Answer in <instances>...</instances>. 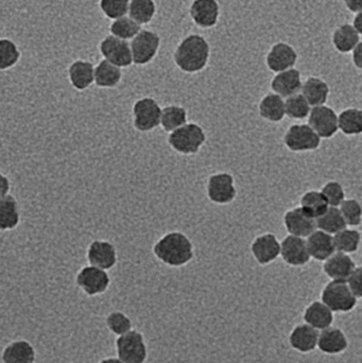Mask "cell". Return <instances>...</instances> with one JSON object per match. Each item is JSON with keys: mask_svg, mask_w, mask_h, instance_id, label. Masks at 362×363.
Segmentation results:
<instances>
[{"mask_svg": "<svg viewBox=\"0 0 362 363\" xmlns=\"http://www.w3.org/2000/svg\"><path fill=\"white\" fill-rule=\"evenodd\" d=\"M210 47L208 40L200 34L185 36L174 52L176 67L185 74H197L208 66Z\"/></svg>", "mask_w": 362, "mask_h": 363, "instance_id": "cell-1", "label": "cell"}, {"mask_svg": "<svg viewBox=\"0 0 362 363\" xmlns=\"http://www.w3.org/2000/svg\"><path fill=\"white\" fill-rule=\"evenodd\" d=\"M153 254L163 264L179 268L193 260V245L183 233L169 232L153 245Z\"/></svg>", "mask_w": 362, "mask_h": 363, "instance_id": "cell-2", "label": "cell"}, {"mask_svg": "<svg viewBox=\"0 0 362 363\" xmlns=\"http://www.w3.org/2000/svg\"><path fill=\"white\" fill-rule=\"evenodd\" d=\"M206 142V134L199 125L195 123H185L174 130L168 138V144L180 155H197Z\"/></svg>", "mask_w": 362, "mask_h": 363, "instance_id": "cell-3", "label": "cell"}, {"mask_svg": "<svg viewBox=\"0 0 362 363\" xmlns=\"http://www.w3.org/2000/svg\"><path fill=\"white\" fill-rule=\"evenodd\" d=\"M321 302L334 313H348L356 308L358 300L349 289L346 281H331L323 288Z\"/></svg>", "mask_w": 362, "mask_h": 363, "instance_id": "cell-4", "label": "cell"}, {"mask_svg": "<svg viewBox=\"0 0 362 363\" xmlns=\"http://www.w3.org/2000/svg\"><path fill=\"white\" fill-rule=\"evenodd\" d=\"M117 358L123 363H146L148 347L144 335L132 330L116 339Z\"/></svg>", "mask_w": 362, "mask_h": 363, "instance_id": "cell-5", "label": "cell"}, {"mask_svg": "<svg viewBox=\"0 0 362 363\" xmlns=\"http://www.w3.org/2000/svg\"><path fill=\"white\" fill-rule=\"evenodd\" d=\"M161 47V38L157 32L140 30L137 35L132 38V61L135 65H147L157 57Z\"/></svg>", "mask_w": 362, "mask_h": 363, "instance_id": "cell-6", "label": "cell"}, {"mask_svg": "<svg viewBox=\"0 0 362 363\" xmlns=\"http://www.w3.org/2000/svg\"><path fill=\"white\" fill-rule=\"evenodd\" d=\"M133 125L137 131L150 132L159 127L162 108L157 100L151 97L138 99L134 104Z\"/></svg>", "mask_w": 362, "mask_h": 363, "instance_id": "cell-7", "label": "cell"}, {"mask_svg": "<svg viewBox=\"0 0 362 363\" xmlns=\"http://www.w3.org/2000/svg\"><path fill=\"white\" fill-rule=\"evenodd\" d=\"M284 144L293 152H307L320 147L321 138L308 125H293L285 134Z\"/></svg>", "mask_w": 362, "mask_h": 363, "instance_id": "cell-8", "label": "cell"}, {"mask_svg": "<svg viewBox=\"0 0 362 363\" xmlns=\"http://www.w3.org/2000/svg\"><path fill=\"white\" fill-rule=\"evenodd\" d=\"M206 194L215 204L225 205L233 202L237 196L234 177L227 172L212 174L206 184Z\"/></svg>", "mask_w": 362, "mask_h": 363, "instance_id": "cell-9", "label": "cell"}, {"mask_svg": "<svg viewBox=\"0 0 362 363\" xmlns=\"http://www.w3.org/2000/svg\"><path fill=\"white\" fill-rule=\"evenodd\" d=\"M76 284L86 296L103 294L110 287V275L106 271L94 266L83 267L76 277Z\"/></svg>", "mask_w": 362, "mask_h": 363, "instance_id": "cell-10", "label": "cell"}, {"mask_svg": "<svg viewBox=\"0 0 362 363\" xmlns=\"http://www.w3.org/2000/svg\"><path fill=\"white\" fill-rule=\"evenodd\" d=\"M307 125L320 138H332L339 131L338 115L325 104L310 108Z\"/></svg>", "mask_w": 362, "mask_h": 363, "instance_id": "cell-11", "label": "cell"}, {"mask_svg": "<svg viewBox=\"0 0 362 363\" xmlns=\"http://www.w3.org/2000/svg\"><path fill=\"white\" fill-rule=\"evenodd\" d=\"M100 52L106 61L117 67H129L133 64L129 43L116 36H106L100 44Z\"/></svg>", "mask_w": 362, "mask_h": 363, "instance_id": "cell-12", "label": "cell"}, {"mask_svg": "<svg viewBox=\"0 0 362 363\" xmlns=\"http://www.w3.org/2000/svg\"><path fill=\"white\" fill-rule=\"evenodd\" d=\"M299 55L297 50L288 43L278 42L272 45L266 55V65L272 72H284L293 68L297 64Z\"/></svg>", "mask_w": 362, "mask_h": 363, "instance_id": "cell-13", "label": "cell"}, {"mask_svg": "<svg viewBox=\"0 0 362 363\" xmlns=\"http://www.w3.org/2000/svg\"><path fill=\"white\" fill-rule=\"evenodd\" d=\"M193 23L202 29H210L218 23L220 6L217 0H193L189 6Z\"/></svg>", "mask_w": 362, "mask_h": 363, "instance_id": "cell-14", "label": "cell"}, {"mask_svg": "<svg viewBox=\"0 0 362 363\" xmlns=\"http://www.w3.org/2000/svg\"><path fill=\"white\" fill-rule=\"evenodd\" d=\"M280 256H282L284 262L291 267H303L310 260L306 240L300 237H285L281 242Z\"/></svg>", "mask_w": 362, "mask_h": 363, "instance_id": "cell-15", "label": "cell"}, {"mask_svg": "<svg viewBox=\"0 0 362 363\" xmlns=\"http://www.w3.org/2000/svg\"><path fill=\"white\" fill-rule=\"evenodd\" d=\"M87 260L89 266L97 267L108 271L117 264L116 247L108 240H95L87 249Z\"/></svg>", "mask_w": 362, "mask_h": 363, "instance_id": "cell-16", "label": "cell"}, {"mask_svg": "<svg viewBox=\"0 0 362 363\" xmlns=\"http://www.w3.org/2000/svg\"><path fill=\"white\" fill-rule=\"evenodd\" d=\"M349 347V339L346 333L339 328H325L319 332L317 349L325 355H340Z\"/></svg>", "mask_w": 362, "mask_h": 363, "instance_id": "cell-17", "label": "cell"}, {"mask_svg": "<svg viewBox=\"0 0 362 363\" xmlns=\"http://www.w3.org/2000/svg\"><path fill=\"white\" fill-rule=\"evenodd\" d=\"M284 225L289 235L300 238H307L317 230L316 219L310 217L301 207H295L285 213Z\"/></svg>", "mask_w": 362, "mask_h": 363, "instance_id": "cell-18", "label": "cell"}, {"mask_svg": "<svg viewBox=\"0 0 362 363\" xmlns=\"http://www.w3.org/2000/svg\"><path fill=\"white\" fill-rule=\"evenodd\" d=\"M253 257L261 266L271 264L280 256L281 243L271 233L256 237L251 245Z\"/></svg>", "mask_w": 362, "mask_h": 363, "instance_id": "cell-19", "label": "cell"}, {"mask_svg": "<svg viewBox=\"0 0 362 363\" xmlns=\"http://www.w3.org/2000/svg\"><path fill=\"white\" fill-rule=\"evenodd\" d=\"M319 330L306 323L295 326L289 335V345L298 353L310 354L316 351Z\"/></svg>", "mask_w": 362, "mask_h": 363, "instance_id": "cell-20", "label": "cell"}, {"mask_svg": "<svg viewBox=\"0 0 362 363\" xmlns=\"http://www.w3.org/2000/svg\"><path fill=\"white\" fill-rule=\"evenodd\" d=\"M302 83L303 82H302L301 72L293 67L278 72L272 79L271 89L276 95L282 98H288L300 93Z\"/></svg>", "mask_w": 362, "mask_h": 363, "instance_id": "cell-21", "label": "cell"}, {"mask_svg": "<svg viewBox=\"0 0 362 363\" xmlns=\"http://www.w3.org/2000/svg\"><path fill=\"white\" fill-rule=\"evenodd\" d=\"M356 264L349 254L335 252L323 264V272L332 281H346L356 268Z\"/></svg>", "mask_w": 362, "mask_h": 363, "instance_id": "cell-22", "label": "cell"}, {"mask_svg": "<svg viewBox=\"0 0 362 363\" xmlns=\"http://www.w3.org/2000/svg\"><path fill=\"white\" fill-rule=\"evenodd\" d=\"M306 245H307L310 258H314L318 262H325L336 252L333 235L327 234L320 230H315L307 237Z\"/></svg>", "mask_w": 362, "mask_h": 363, "instance_id": "cell-23", "label": "cell"}, {"mask_svg": "<svg viewBox=\"0 0 362 363\" xmlns=\"http://www.w3.org/2000/svg\"><path fill=\"white\" fill-rule=\"evenodd\" d=\"M303 320L306 324L320 332L333 326L335 318L333 311L327 305L321 301H314L304 311Z\"/></svg>", "mask_w": 362, "mask_h": 363, "instance_id": "cell-24", "label": "cell"}, {"mask_svg": "<svg viewBox=\"0 0 362 363\" xmlns=\"http://www.w3.org/2000/svg\"><path fill=\"white\" fill-rule=\"evenodd\" d=\"M301 94L310 108L324 106L329 96V86L324 80L318 77H308L301 86Z\"/></svg>", "mask_w": 362, "mask_h": 363, "instance_id": "cell-25", "label": "cell"}, {"mask_svg": "<svg viewBox=\"0 0 362 363\" xmlns=\"http://www.w3.org/2000/svg\"><path fill=\"white\" fill-rule=\"evenodd\" d=\"M36 352L27 340L9 343L1 353L2 363H35Z\"/></svg>", "mask_w": 362, "mask_h": 363, "instance_id": "cell-26", "label": "cell"}, {"mask_svg": "<svg viewBox=\"0 0 362 363\" xmlns=\"http://www.w3.org/2000/svg\"><path fill=\"white\" fill-rule=\"evenodd\" d=\"M361 42V34L351 23H342L334 30L332 43L338 52L350 53Z\"/></svg>", "mask_w": 362, "mask_h": 363, "instance_id": "cell-27", "label": "cell"}, {"mask_svg": "<svg viewBox=\"0 0 362 363\" xmlns=\"http://www.w3.org/2000/svg\"><path fill=\"white\" fill-rule=\"evenodd\" d=\"M259 112L265 121L281 123L286 116L284 98L274 93L267 94L259 102Z\"/></svg>", "mask_w": 362, "mask_h": 363, "instance_id": "cell-28", "label": "cell"}, {"mask_svg": "<svg viewBox=\"0 0 362 363\" xmlns=\"http://www.w3.org/2000/svg\"><path fill=\"white\" fill-rule=\"evenodd\" d=\"M21 221L19 205L16 199L11 194L0 198V230H12Z\"/></svg>", "mask_w": 362, "mask_h": 363, "instance_id": "cell-29", "label": "cell"}, {"mask_svg": "<svg viewBox=\"0 0 362 363\" xmlns=\"http://www.w3.org/2000/svg\"><path fill=\"white\" fill-rule=\"evenodd\" d=\"M94 68L91 62L76 61L70 65L68 76L72 86L77 91H85L94 82Z\"/></svg>", "mask_w": 362, "mask_h": 363, "instance_id": "cell-30", "label": "cell"}, {"mask_svg": "<svg viewBox=\"0 0 362 363\" xmlns=\"http://www.w3.org/2000/svg\"><path fill=\"white\" fill-rule=\"evenodd\" d=\"M123 72L117 66L113 65L110 62L103 60L98 64L94 70V82L98 87L102 89H113L120 83Z\"/></svg>", "mask_w": 362, "mask_h": 363, "instance_id": "cell-31", "label": "cell"}, {"mask_svg": "<svg viewBox=\"0 0 362 363\" xmlns=\"http://www.w3.org/2000/svg\"><path fill=\"white\" fill-rule=\"evenodd\" d=\"M338 130L348 136L362 133V111L356 108H346L338 115Z\"/></svg>", "mask_w": 362, "mask_h": 363, "instance_id": "cell-32", "label": "cell"}, {"mask_svg": "<svg viewBox=\"0 0 362 363\" xmlns=\"http://www.w3.org/2000/svg\"><path fill=\"white\" fill-rule=\"evenodd\" d=\"M317 230H322L329 235L344 230L346 228V221L342 217L338 207H331L327 209L323 215L316 219Z\"/></svg>", "mask_w": 362, "mask_h": 363, "instance_id": "cell-33", "label": "cell"}, {"mask_svg": "<svg viewBox=\"0 0 362 363\" xmlns=\"http://www.w3.org/2000/svg\"><path fill=\"white\" fill-rule=\"evenodd\" d=\"M334 245L336 252L351 254L358 251L361 245V235L358 230L346 228L333 235Z\"/></svg>", "mask_w": 362, "mask_h": 363, "instance_id": "cell-34", "label": "cell"}, {"mask_svg": "<svg viewBox=\"0 0 362 363\" xmlns=\"http://www.w3.org/2000/svg\"><path fill=\"white\" fill-rule=\"evenodd\" d=\"M129 17L140 26L152 21L157 14L154 0H130Z\"/></svg>", "mask_w": 362, "mask_h": 363, "instance_id": "cell-35", "label": "cell"}, {"mask_svg": "<svg viewBox=\"0 0 362 363\" xmlns=\"http://www.w3.org/2000/svg\"><path fill=\"white\" fill-rule=\"evenodd\" d=\"M300 207L310 217L317 219L323 215L329 206L321 191L310 190L302 196L301 200H300Z\"/></svg>", "mask_w": 362, "mask_h": 363, "instance_id": "cell-36", "label": "cell"}, {"mask_svg": "<svg viewBox=\"0 0 362 363\" xmlns=\"http://www.w3.org/2000/svg\"><path fill=\"white\" fill-rule=\"evenodd\" d=\"M185 123H187V112L183 106L171 104L162 108L159 125H162L164 131L171 133Z\"/></svg>", "mask_w": 362, "mask_h": 363, "instance_id": "cell-37", "label": "cell"}, {"mask_svg": "<svg viewBox=\"0 0 362 363\" xmlns=\"http://www.w3.org/2000/svg\"><path fill=\"white\" fill-rule=\"evenodd\" d=\"M310 108H312L306 101L305 98L300 93L286 98V101H285V114L289 118L295 119V121L307 118Z\"/></svg>", "mask_w": 362, "mask_h": 363, "instance_id": "cell-38", "label": "cell"}, {"mask_svg": "<svg viewBox=\"0 0 362 363\" xmlns=\"http://www.w3.org/2000/svg\"><path fill=\"white\" fill-rule=\"evenodd\" d=\"M140 30H142V26L128 16L117 18L110 27V31L113 35L125 40H132L134 36L140 33Z\"/></svg>", "mask_w": 362, "mask_h": 363, "instance_id": "cell-39", "label": "cell"}, {"mask_svg": "<svg viewBox=\"0 0 362 363\" xmlns=\"http://www.w3.org/2000/svg\"><path fill=\"white\" fill-rule=\"evenodd\" d=\"M106 328L117 337L127 334L133 330L132 320L123 311H112L106 319Z\"/></svg>", "mask_w": 362, "mask_h": 363, "instance_id": "cell-40", "label": "cell"}, {"mask_svg": "<svg viewBox=\"0 0 362 363\" xmlns=\"http://www.w3.org/2000/svg\"><path fill=\"white\" fill-rule=\"evenodd\" d=\"M339 211L346 221V226H359L362 220L361 203L355 199H344L339 205Z\"/></svg>", "mask_w": 362, "mask_h": 363, "instance_id": "cell-41", "label": "cell"}, {"mask_svg": "<svg viewBox=\"0 0 362 363\" xmlns=\"http://www.w3.org/2000/svg\"><path fill=\"white\" fill-rule=\"evenodd\" d=\"M19 57L21 53L12 40L6 38L0 40V70L13 67L18 62Z\"/></svg>", "mask_w": 362, "mask_h": 363, "instance_id": "cell-42", "label": "cell"}, {"mask_svg": "<svg viewBox=\"0 0 362 363\" xmlns=\"http://www.w3.org/2000/svg\"><path fill=\"white\" fill-rule=\"evenodd\" d=\"M321 194H323L327 204L331 207L339 206L346 199V192H344V187L337 181L327 182L321 189Z\"/></svg>", "mask_w": 362, "mask_h": 363, "instance_id": "cell-43", "label": "cell"}, {"mask_svg": "<svg viewBox=\"0 0 362 363\" xmlns=\"http://www.w3.org/2000/svg\"><path fill=\"white\" fill-rule=\"evenodd\" d=\"M129 4L130 0H100V8L108 18L117 19L125 16Z\"/></svg>", "mask_w": 362, "mask_h": 363, "instance_id": "cell-44", "label": "cell"}, {"mask_svg": "<svg viewBox=\"0 0 362 363\" xmlns=\"http://www.w3.org/2000/svg\"><path fill=\"white\" fill-rule=\"evenodd\" d=\"M349 289L351 290L357 300L362 298V269L361 267H356L352 274L346 281Z\"/></svg>", "mask_w": 362, "mask_h": 363, "instance_id": "cell-45", "label": "cell"}, {"mask_svg": "<svg viewBox=\"0 0 362 363\" xmlns=\"http://www.w3.org/2000/svg\"><path fill=\"white\" fill-rule=\"evenodd\" d=\"M352 61L355 67L361 70L362 68V43H359L352 50Z\"/></svg>", "mask_w": 362, "mask_h": 363, "instance_id": "cell-46", "label": "cell"}, {"mask_svg": "<svg viewBox=\"0 0 362 363\" xmlns=\"http://www.w3.org/2000/svg\"><path fill=\"white\" fill-rule=\"evenodd\" d=\"M342 1L350 12L354 14L362 12V0H342Z\"/></svg>", "mask_w": 362, "mask_h": 363, "instance_id": "cell-47", "label": "cell"}, {"mask_svg": "<svg viewBox=\"0 0 362 363\" xmlns=\"http://www.w3.org/2000/svg\"><path fill=\"white\" fill-rule=\"evenodd\" d=\"M10 180H9L4 174H2L1 172H0V198L6 196V194H9V191H10Z\"/></svg>", "mask_w": 362, "mask_h": 363, "instance_id": "cell-48", "label": "cell"}, {"mask_svg": "<svg viewBox=\"0 0 362 363\" xmlns=\"http://www.w3.org/2000/svg\"><path fill=\"white\" fill-rule=\"evenodd\" d=\"M352 26L359 34H362V12L355 14V17L353 18Z\"/></svg>", "mask_w": 362, "mask_h": 363, "instance_id": "cell-49", "label": "cell"}, {"mask_svg": "<svg viewBox=\"0 0 362 363\" xmlns=\"http://www.w3.org/2000/svg\"><path fill=\"white\" fill-rule=\"evenodd\" d=\"M98 363H123L121 362L120 359H118V358L115 357H108V358H104V359L100 360Z\"/></svg>", "mask_w": 362, "mask_h": 363, "instance_id": "cell-50", "label": "cell"}]
</instances>
